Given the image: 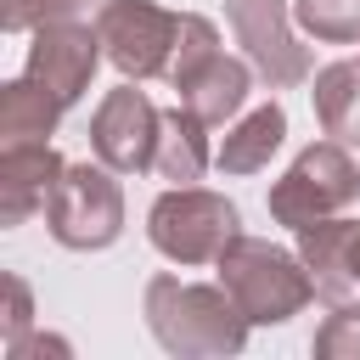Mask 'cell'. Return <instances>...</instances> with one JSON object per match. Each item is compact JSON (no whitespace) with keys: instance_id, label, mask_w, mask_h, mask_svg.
I'll return each instance as SVG.
<instances>
[{"instance_id":"1","label":"cell","mask_w":360,"mask_h":360,"mask_svg":"<svg viewBox=\"0 0 360 360\" xmlns=\"http://www.w3.org/2000/svg\"><path fill=\"white\" fill-rule=\"evenodd\" d=\"M146 326L180 360H214V354H242L253 321L236 309V298L225 287L152 276L146 281Z\"/></svg>"},{"instance_id":"2","label":"cell","mask_w":360,"mask_h":360,"mask_svg":"<svg viewBox=\"0 0 360 360\" xmlns=\"http://www.w3.org/2000/svg\"><path fill=\"white\" fill-rule=\"evenodd\" d=\"M219 287L236 298V309L253 326H281L315 298L309 264L298 253L264 242V236H236L219 253Z\"/></svg>"},{"instance_id":"3","label":"cell","mask_w":360,"mask_h":360,"mask_svg":"<svg viewBox=\"0 0 360 360\" xmlns=\"http://www.w3.org/2000/svg\"><path fill=\"white\" fill-rule=\"evenodd\" d=\"M146 236L169 264H219V253L242 236V214L219 191L169 186L146 208Z\"/></svg>"},{"instance_id":"4","label":"cell","mask_w":360,"mask_h":360,"mask_svg":"<svg viewBox=\"0 0 360 360\" xmlns=\"http://www.w3.org/2000/svg\"><path fill=\"white\" fill-rule=\"evenodd\" d=\"M45 225L62 248L73 253H96V248H112L124 236V186H118V169H107L101 158L96 163H68L51 202H45Z\"/></svg>"},{"instance_id":"5","label":"cell","mask_w":360,"mask_h":360,"mask_svg":"<svg viewBox=\"0 0 360 360\" xmlns=\"http://www.w3.org/2000/svg\"><path fill=\"white\" fill-rule=\"evenodd\" d=\"M360 197V169L349 158L343 141H315L292 158V169L270 186V219L287 225V231H304L326 214H343L349 202Z\"/></svg>"},{"instance_id":"6","label":"cell","mask_w":360,"mask_h":360,"mask_svg":"<svg viewBox=\"0 0 360 360\" xmlns=\"http://www.w3.org/2000/svg\"><path fill=\"white\" fill-rule=\"evenodd\" d=\"M96 34H101V51L107 62L124 73V79H158L169 73L174 62V34H180V17L163 11L158 0H107L101 17H96Z\"/></svg>"},{"instance_id":"7","label":"cell","mask_w":360,"mask_h":360,"mask_svg":"<svg viewBox=\"0 0 360 360\" xmlns=\"http://www.w3.org/2000/svg\"><path fill=\"white\" fill-rule=\"evenodd\" d=\"M225 17L236 28V45L248 51L253 73L270 90H292L315 73L309 45H298V34H292V6L287 0H225Z\"/></svg>"},{"instance_id":"8","label":"cell","mask_w":360,"mask_h":360,"mask_svg":"<svg viewBox=\"0 0 360 360\" xmlns=\"http://www.w3.org/2000/svg\"><path fill=\"white\" fill-rule=\"evenodd\" d=\"M158 124H163V112L129 79V84H118V90L101 96V107L90 118V152L107 169H118V174H141L158 158Z\"/></svg>"},{"instance_id":"9","label":"cell","mask_w":360,"mask_h":360,"mask_svg":"<svg viewBox=\"0 0 360 360\" xmlns=\"http://www.w3.org/2000/svg\"><path fill=\"white\" fill-rule=\"evenodd\" d=\"M101 56H107V51H101V34H96L90 22H39L34 39H28V68H22V73H28L34 84H45L62 107H73V101L90 90Z\"/></svg>"},{"instance_id":"10","label":"cell","mask_w":360,"mask_h":360,"mask_svg":"<svg viewBox=\"0 0 360 360\" xmlns=\"http://www.w3.org/2000/svg\"><path fill=\"white\" fill-rule=\"evenodd\" d=\"M62 152L51 141H11L0 146V225H22L39 214L62 180Z\"/></svg>"},{"instance_id":"11","label":"cell","mask_w":360,"mask_h":360,"mask_svg":"<svg viewBox=\"0 0 360 360\" xmlns=\"http://www.w3.org/2000/svg\"><path fill=\"white\" fill-rule=\"evenodd\" d=\"M354 231L360 219H315L298 231V259L309 264V281H315V298H326L332 309L343 304H360V287H354Z\"/></svg>"},{"instance_id":"12","label":"cell","mask_w":360,"mask_h":360,"mask_svg":"<svg viewBox=\"0 0 360 360\" xmlns=\"http://www.w3.org/2000/svg\"><path fill=\"white\" fill-rule=\"evenodd\" d=\"M180 101L202 118V124H225L248 107V90H253V62H236V56H214L208 68H197L186 84H174Z\"/></svg>"},{"instance_id":"13","label":"cell","mask_w":360,"mask_h":360,"mask_svg":"<svg viewBox=\"0 0 360 360\" xmlns=\"http://www.w3.org/2000/svg\"><path fill=\"white\" fill-rule=\"evenodd\" d=\"M281 141H287V112H281V101H264V107L242 112V118L225 129L214 163H219V174H259V169L281 152Z\"/></svg>"},{"instance_id":"14","label":"cell","mask_w":360,"mask_h":360,"mask_svg":"<svg viewBox=\"0 0 360 360\" xmlns=\"http://www.w3.org/2000/svg\"><path fill=\"white\" fill-rule=\"evenodd\" d=\"M208 163H214L208 124H202L186 101H180V107H169V112H163V124H158V158H152V169H158L169 186H197Z\"/></svg>"},{"instance_id":"15","label":"cell","mask_w":360,"mask_h":360,"mask_svg":"<svg viewBox=\"0 0 360 360\" xmlns=\"http://www.w3.org/2000/svg\"><path fill=\"white\" fill-rule=\"evenodd\" d=\"M62 112L68 107L45 84H34L28 73L11 79V84H0V146H11V141H51L56 124H62Z\"/></svg>"},{"instance_id":"16","label":"cell","mask_w":360,"mask_h":360,"mask_svg":"<svg viewBox=\"0 0 360 360\" xmlns=\"http://www.w3.org/2000/svg\"><path fill=\"white\" fill-rule=\"evenodd\" d=\"M309 96H315L321 129L343 146H360V62H326Z\"/></svg>"},{"instance_id":"17","label":"cell","mask_w":360,"mask_h":360,"mask_svg":"<svg viewBox=\"0 0 360 360\" xmlns=\"http://www.w3.org/2000/svg\"><path fill=\"white\" fill-rule=\"evenodd\" d=\"M292 22L315 34L321 45H354L360 39V0H292Z\"/></svg>"},{"instance_id":"18","label":"cell","mask_w":360,"mask_h":360,"mask_svg":"<svg viewBox=\"0 0 360 360\" xmlns=\"http://www.w3.org/2000/svg\"><path fill=\"white\" fill-rule=\"evenodd\" d=\"M107 0H6L0 6V28L6 34H34L39 22H90L101 17Z\"/></svg>"},{"instance_id":"19","label":"cell","mask_w":360,"mask_h":360,"mask_svg":"<svg viewBox=\"0 0 360 360\" xmlns=\"http://www.w3.org/2000/svg\"><path fill=\"white\" fill-rule=\"evenodd\" d=\"M219 56V28L197 11H180V34H174V62H169V84H186L197 68H208Z\"/></svg>"},{"instance_id":"20","label":"cell","mask_w":360,"mask_h":360,"mask_svg":"<svg viewBox=\"0 0 360 360\" xmlns=\"http://www.w3.org/2000/svg\"><path fill=\"white\" fill-rule=\"evenodd\" d=\"M309 349H315V360H360V304L332 309Z\"/></svg>"},{"instance_id":"21","label":"cell","mask_w":360,"mask_h":360,"mask_svg":"<svg viewBox=\"0 0 360 360\" xmlns=\"http://www.w3.org/2000/svg\"><path fill=\"white\" fill-rule=\"evenodd\" d=\"M0 287H6V315H0V332H6V343H11V338H22V332L34 326V292H28V281H22L17 270H11Z\"/></svg>"},{"instance_id":"22","label":"cell","mask_w":360,"mask_h":360,"mask_svg":"<svg viewBox=\"0 0 360 360\" xmlns=\"http://www.w3.org/2000/svg\"><path fill=\"white\" fill-rule=\"evenodd\" d=\"M45 354H56V360H68L73 354V343L68 338H51V332H22V338H11L6 343V360H45Z\"/></svg>"},{"instance_id":"23","label":"cell","mask_w":360,"mask_h":360,"mask_svg":"<svg viewBox=\"0 0 360 360\" xmlns=\"http://www.w3.org/2000/svg\"><path fill=\"white\" fill-rule=\"evenodd\" d=\"M354 287H360V231H354Z\"/></svg>"}]
</instances>
